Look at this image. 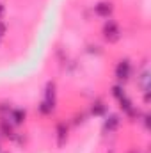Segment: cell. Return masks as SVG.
Wrapping results in <instances>:
<instances>
[{
    "mask_svg": "<svg viewBox=\"0 0 151 153\" xmlns=\"http://www.w3.org/2000/svg\"><path fill=\"white\" fill-rule=\"evenodd\" d=\"M114 96H115L117 100H121V98L124 96V91H123V89H121L119 85H115V87H114Z\"/></svg>",
    "mask_w": 151,
    "mask_h": 153,
    "instance_id": "cell-9",
    "label": "cell"
},
{
    "mask_svg": "<svg viewBox=\"0 0 151 153\" xmlns=\"http://www.w3.org/2000/svg\"><path fill=\"white\" fill-rule=\"evenodd\" d=\"M117 125H119V117L115 114H112V116H109L107 117V121H105V130H109V132H112V130H115L117 128Z\"/></svg>",
    "mask_w": 151,
    "mask_h": 153,
    "instance_id": "cell-6",
    "label": "cell"
},
{
    "mask_svg": "<svg viewBox=\"0 0 151 153\" xmlns=\"http://www.w3.org/2000/svg\"><path fill=\"white\" fill-rule=\"evenodd\" d=\"M94 11L98 16H103V18H109L110 13H112V4H107V2H101L98 5H94Z\"/></svg>",
    "mask_w": 151,
    "mask_h": 153,
    "instance_id": "cell-4",
    "label": "cell"
},
{
    "mask_svg": "<svg viewBox=\"0 0 151 153\" xmlns=\"http://www.w3.org/2000/svg\"><path fill=\"white\" fill-rule=\"evenodd\" d=\"M103 111H105V105H103L101 102H96V103L93 105V114L100 116V114H103Z\"/></svg>",
    "mask_w": 151,
    "mask_h": 153,
    "instance_id": "cell-8",
    "label": "cell"
},
{
    "mask_svg": "<svg viewBox=\"0 0 151 153\" xmlns=\"http://www.w3.org/2000/svg\"><path fill=\"white\" fill-rule=\"evenodd\" d=\"M53 105H55V84H53V82H48V84H46L44 100L41 102V107H39V109H41L43 114H48V112H52Z\"/></svg>",
    "mask_w": 151,
    "mask_h": 153,
    "instance_id": "cell-1",
    "label": "cell"
},
{
    "mask_svg": "<svg viewBox=\"0 0 151 153\" xmlns=\"http://www.w3.org/2000/svg\"><path fill=\"white\" fill-rule=\"evenodd\" d=\"M103 36H105L107 41H110V43H114V41L119 39L121 30H119V25H117L114 20H109V22L103 25Z\"/></svg>",
    "mask_w": 151,
    "mask_h": 153,
    "instance_id": "cell-2",
    "label": "cell"
},
{
    "mask_svg": "<svg viewBox=\"0 0 151 153\" xmlns=\"http://www.w3.org/2000/svg\"><path fill=\"white\" fill-rule=\"evenodd\" d=\"M130 71H132V64H130L128 59H123V61L117 62V66H115V76H117V80L124 82L130 76Z\"/></svg>",
    "mask_w": 151,
    "mask_h": 153,
    "instance_id": "cell-3",
    "label": "cell"
},
{
    "mask_svg": "<svg viewBox=\"0 0 151 153\" xmlns=\"http://www.w3.org/2000/svg\"><path fill=\"white\" fill-rule=\"evenodd\" d=\"M148 78H150V73L144 71L142 73V87H144V91H148Z\"/></svg>",
    "mask_w": 151,
    "mask_h": 153,
    "instance_id": "cell-10",
    "label": "cell"
},
{
    "mask_svg": "<svg viewBox=\"0 0 151 153\" xmlns=\"http://www.w3.org/2000/svg\"><path fill=\"white\" fill-rule=\"evenodd\" d=\"M9 119H11V123H14V125H21V123L25 121V111H23V109H14V111H11Z\"/></svg>",
    "mask_w": 151,
    "mask_h": 153,
    "instance_id": "cell-5",
    "label": "cell"
},
{
    "mask_svg": "<svg viewBox=\"0 0 151 153\" xmlns=\"http://www.w3.org/2000/svg\"><path fill=\"white\" fill-rule=\"evenodd\" d=\"M57 134H59V144L62 146V144H64V141H66V137H68V130H66V126H64L62 123L57 126Z\"/></svg>",
    "mask_w": 151,
    "mask_h": 153,
    "instance_id": "cell-7",
    "label": "cell"
},
{
    "mask_svg": "<svg viewBox=\"0 0 151 153\" xmlns=\"http://www.w3.org/2000/svg\"><path fill=\"white\" fill-rule=\"evenodd\" d=\"M5 34V25H4V22L0 20V36H4Z\"/></svg>",
    "mask_w": 151,
    "mask_h": 153,
    "instance_id": "cell-11",
    "label": "cell"
},
{
    "mask_svg": "<svg viewBox=\"0 0 151 153\" xmlns=\"http://www.w3.org/2000/svg\"><path fill=\"white\" fill-rule=\"evenodd\" d=\"M2 11H4V7H2V4H0V14H2Z\"/></svg>",
    "mask_w": 151,
    "mask_h": 153,
    "instance_id": "cell-12",
    "label": "cell"
}]
</instances>
